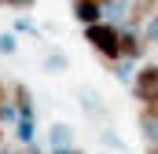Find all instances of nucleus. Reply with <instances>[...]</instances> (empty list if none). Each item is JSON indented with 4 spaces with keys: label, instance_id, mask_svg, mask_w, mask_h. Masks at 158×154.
<instances>
[{
    "label": "nucleus",
    "instance_id": "19",
    "mask_svg": "<svg viewBox=\"0 0 158 154\" xmlns=\"http://www.w3.org/2000/svg\"><path fill=\"white\" fill-rule=\"evenodd\" d=\"M4 107H7V103H0V110H4Z\"/></svg>",
    "mask_w": 158,
    "mask_h": 154
},
{
    "label": "nucleus",
    "instance_id": "10",
    "mask_svg": "<svg viewBox=\"0 0 158 154\" xmlns=\"http://www.w3.org/2000/svg\"><path fill=\"white\" fill-rule=\"evenodd\" d=\"M140 121H158V95L140 103Z\"/></svg>",
    "mask_w": 158,
    "mask_h": 154
},
{
    "label": "nucleus",
    "instance_id": "15",
    "mask_svg": "<svg viewBox=\"0 0 158 154\" xmlns=\"http://www.w3.org/2000/svg\"><path fill=\"white\" fill-rule=\"evenodd\" d=\"M52 154H85L81 147H63V151H52Z\"/></svg>",
    "mask_w": 158,
    "mask_h": 154
},
{
    "label": "nucleus",
    "instance_id": "20",
    "mask_svg": "<svg viewBox=\"0 0 158 154\" xmlns=\"http://www.w3.org/2000/svg\"><path fill=\"white\" fill-rule=\"evenodd\" d=\"M0 154H11V151H0Z\"/></svg>",
    "mask_w": 158,
    "mask_h": 154
},
{
    "label": "nucleus",
    "instance_id": "7",
    "mask_svg": "<svg viewBox=\"0 0 158 154\" xmlns=\"http://www.w3.org/2000/svg\"><path fill=\"white\" fill-rule=\"evenodd\" d=\"M48 143H52V151L74 147V128H70L66 121H52V128H48Z\"/></svg>",
    "mask_w": 158,
    "mask_h": 154
},
{
    "label": "nucleus",
    "instance_id": "11",
    "mask_svg": "<svg viewBox=\"0 0 158 154\" xmlns=\"http://www.w3.org/2000/svg\"><path fill=\"white\" fill-rule=\"evenodd\" d=\"M15 48H19L15 33H0V55H15Z\"/></svg>",
    "mask_w": 158,
    "mask_h": 154
},
{
    "label": "nucleus",
    "instance_id": "9",
    "mask_svg": "<svg viewBox=\"0 0 158 154\" xmlns=\"http://www.w3.org/2000/svg\"><path fill=\"white\" fill-rule=\"evenodd\" d=\"M15 136H19L22 147L33 143V136H37V132H33V117H19V121H15Z\"/></svg>",
    "mask_w": 158,
    "mask_h": 154
},
{
    "label": "nucleus",
    "instance_id": "4",
    "mask_svg": "<svg viewBox=\"0 0 158 154\" xmlns=\"http://www.w3.org/2000/svg\"><path fill=\"white\" fill-rule=\"evenodd\" d=\"M151 15H158V0H132V4H129V18H125V26H129V30H140Z\"/></svg>",
    "mask_w": 158,
    "mask_h": 154
},
{
    "label": "nucleus",
    "instance_id": "17",
    "mask_svg": "<svg viewBox=\"0 0 158 154\" xmlns=\"http://www.w3.org/2000/svg\"><path fill=\"white\" fill-rule=\"evenodd\" d=\"M143 154H158V143H143Z\"/></svg>",
    "mask_w": 158,
    "mask_h": 154
},
{
    "label": "nucleus",
    "instance_id": "5",
    "mask_svg": "<svg viewBox=\"0 0 158 154\" xmlns=\"http://www.w3.org/2000/svg\"><path fill=\"white\" fill-rule=\"evenodd\" d=\"M70 11H74V18H77L81 26H92V22H103L107 18L103 15V4H96V0H74Z\"/></svg>",
    "mask_w": 158,
    "mask_h": 154
},
{
    "label": "nucleus",
    "instance_id": "3",
    "mask_svg": "<svg viewBox=\"0 0 158 154\" xmlns=\"http://www.w3.org/2000/svg\"><path fill=\"white\" fill-rule=\"evenodd\" d=\"M147 48H143V40H140V30H129V26H121V40H118V59L121 63H140V55H143Z\"/></svg>",
    "mask_w": 158,
    "mask_h": 154
},
{
    "label": "nucleus",
    "instance_id": "1",
    "mask_svg": "<svg viewBox=\"0 0 158 154\" xmlns=\"http://www.w3.org/2000/svg\"><path fill=\"white\" fill-rule=\"evenodd\" d=\"M81 37L85 44L99 55V59H114L118 63V40H121V22H92V26H81Z\"/></svg>",
    "mask_w": 158,
    "mask_h": 154
},
{
    "label": "nucleus",
    "instance_id": "16",
    "mask_svg": "<svg viewBox=\"0 0 158 154\" xmlns=\"http://www.w3.org/2000/svg\"><path fill=\"white\" fill-rule=\"evenodd\" d=\"M22 154H40V147H37V143H26V151H22Z\"/></svg>",
    "mask_w": 158,
    "mask_h": 154
},
{
    "label": "nucleus",
    "instance_id": "14",
    "mask_svg": "<svg viewBox=\"0 0 158 154\" xmlns=\"http://www.w3.org/2000/svg\"><path fill=\"white\" fill-rule=\"evenodd\" d=\"M44 66H48V70H63V66H66V55H52Z\"/></svg>",
    "mask_w": 158,
    "mask_h": 154
},
{
    "label": "nucleus",
    "instance_id": "8",
    "mask_svg": "<svg viewBox=\"0 0 158 154\" xmlns=\"http://www.w3.org/2000/svg\"><path fill=\"white\" fill-rule=\"evenodd\" d=\"M140 40H143V48H158V15H151L140 26Z\"/></svg>",
    "mask_w": 158,
    "mask_h": 154
},
{
    "label": "nucleus",
    "instance_id": "13",
    "mask_svg": "<svg viewBox=\"0 0 158 154\" xmlns=\"http://www.w3.org/2000/svg\"><path fill=\"white\" fill-rule=\"evenodd\" d=\"M33 4H37V0H0V7H19V11H22V7H33Z\"/></svg>",
    "mask_w": 158,
    "mask_h": 154
},
{
    "label": "nucleus",
    "instance_id": "6",
    "mask_svg": "<svg viewBox=\"0 0 158 154\" xmlns=\"http://www.w3.org/2000/svg\"><path fill=\"white\" fill-rule=\"evenodd\" d=\"M11 107L19 110V117H33V92H30V84H11Z\"/></svg>",
    "mask_w": 158,
    "mask_h": 154
},
{
    "label": "nucleus",
    "instance_id": "12",
    "mask_svg": "<svg viewBox=\"0 0 158 154\" xmlns=\"http://www.w3.org/2000/svg\"><path fill=\"white\" fill-rule=\"evenodd\" d=\"M143 128V143H158V121H140Z\"/></svg>",
    "mask_w": 158,
    "mask_h": 154
},
{
    "label": "nucleus",
    "instance_id": "18",
    "mask_svg": "<svg viewBox=\"0 0 158 154\" xmlns=\"http://www.w3.org/2000/svg\"><path fill=\"white\" fill-rule=\"evenodd\" d=\"M96 4H103V7H107V4H110V0H96Z\"/></svg>",
    "mask_w": 158,
    "mask_h": 154
},
{
    "label": "nucleus",
    "instance_id": "2",
    "mask_svg": "<svg viewBox=\"0 0 158 154\" xmlns=\"http://www.w3.org/2000/svg\"><path fill=\"white\" fill-rule=\"evenodd\" d=\"M132 95L143 103V99H151L158 95V63H143L136 74H132Z\"/></svg>",
    "mask_w": 158,
    "mask_h": 154
}]
</instances>
